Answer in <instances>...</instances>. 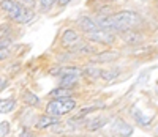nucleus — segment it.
<instances>
[{
  "label": "nucleus",
  "mask_w": 158,
  "mask_h": 137,
  "mask_svg": "<svg viewBox=\"0 0 158 137\" xmlns=\"http://www.w3.org/2000/svg\"><path fill=\"white\" fill-rule=\"evenodd\" d=\"M117 74H118L117 70H111V71H104V70H101V77H103V79H106V80H111V79L117 77Z\"/></svg>",
  "instance_id": "17"
},
{
  "label": "nucleus",
  "mask_w": 158,
  "mask_h": 137,
  "mask_svg": "<svg viewBox=\"0 0 158 137\" xmlns=\"http://www.w3.org/2000/svg\"><path fill=\"white\" fill-rule=\"evenodd\" d=\"M16 103L13 99H0V114H6V112H11L15 109Z\"/></svg>",
  "instance_id": "15"
},
{
  "label": "nucleus",
  "mask_w": 158,
  "mask_h": 137,
  "mask_svg": "<svg viewBox=\"0 0 158 137\" xmlns=\"http://www.w3.org/2000/svg\"><path fill=\"white\" fill-rule=\"evenodd\" d=\"M19 2H22L24 5H33V0H19Z\"/></svg>",
  "instance_id": "23"
},
{
  "label": "nucleus",
  "mask_w": 158,
  "mask_h": 137,
  "mask_svg": "<svg viewBox=\"0 0 158 137\" xmlns=\"http://www.w3.org/2000/svg\"><path fill=\"white\" fill-rule=\"evenodd\" d=\"M24 99H25V103H27L29 106H36V104L40 103V99H38V96H36V95H33V93H30V91H27V93H25Z\"/></svg>",
  "instance_id": "16"
},
{
  "label": "nucleus",
  "mask_w": 158,
  "mask_h": 137,
  "mask_svg": "<svg viewBox=\"0 0 158 137\" xmlns=\"http://www.w3.org/2000/svg\"><path fill=\"white\" fill-rule=\"evenodd\" d=\"M57 2H59V5H62V6H65V5H67V3H70V2H71V0H57Z\"/></svg>",
  "instance_id": "22"
},
{
  "label": "nucleus",
  "mask_w": 158,
  "mask_h": 137,
  "mask_svg": "<svg viewBox=\"0 0 158 137\" xmlns=\"http://www.w3.org/2000/svg\"><path fill=\"white\" fill-rule=\"evenodd\" d=\"M51 96L52 98H70L71 96V90L67 87H59L57 90L51 91Z\"/></svg>",
  "instance_id": "14"
},
{
  "label": "nucleus",
  "mask_w": 158,
  "mask_h": 137,
  "mask_svg": "<svg viewBox=\"0 0 158 137\" xmlns=\"http://www.w3.org/2000/svg\"><path fill=\"white\" fill-rule=\"evenodd\" d=\"M139 16L136 13L131 11H120L115 13L112 16H108L101 21H98V25L101 29L108 30V32H128L130 29H133L139 24Z\"/></svg>",
  "instance_id": "1"
},
{
  "label": "nucleus",
  "mask_w": 158,
  "mask_h": 137,
  "mask_svg": "<svg viewBox=\"0 0 158 137\" xmlns=\"http://www.w3.org/2000/svg\"><path fill=\"white\" fill-rule=\"evenodd\" d=\"M74 107H76V103L71 98H54L52 101L48 103L46 111H48L49 115L60 117V115H65V114L71 112Z\"/></svg>",
  "instance_id": "4"
},
{
  "label": "nucleus",
  "mask_w": 158,
  "mask_h": 137,
  "mask_svg": "<svg viewBox=\"0 0 158 137\" xmlns=\"http://www.w3.org/2000/svg\"><path fill=\"white\" fill-rule=\"evenodd\" d=\"M104 123H106V118H104V117H95V118H92L90 121H87V129L89 131L100 129Z\"/></svg>",
  "instance_id": "12"
},
{
  "label": "nucleus",
  "mask_w": 158,
  "mask_h": 137,
  "mask_svg": "<svg viewBox=\"0 0 158 137\" xmlns=\"http://www.w3.org/2000/svg\"><path fill=\"white\" fill-rule=\"evenodd\" d=\"M70 50L74 54H90V52H95L94 46H89L85 43H81V41H76L74 44L70 46Z\"/></svg>",
  "instance_id": "7"
},
{
  "label": "nucleus",
  "mask_w": 158,
  "mask_h": 137,
  "mask_svg": "<svg viewBox=\"0 0 158 137\" xmlns=\"http://www.w3.org/2000/svg\"><path fill=\"white\" fill-rule=\"evenodd\" d=\"M56 2H57V0H38V3H40V6H41V10H49Z\"/></svg>",
  "instance_id": "18"
},
{
  "label": "nucleus",
  "mask_w": 158,
  "mask_h": 137,
  "mask_svg": "<svg viewBox=\"0 0 158 137\" xmlns=\"http://www.w3.org/2000/svg\"><path fill=\"white\" fill-rule=\"evenodd\" d=\"M118 57V52H103V54H98L97 57H94L92 60L97 62V63H101V62H112Z\"/></svg>",
  "instance_id": "11"
},
{
  "label": "nucleus",
  "mask_w": 158,
  "mask_h": 137,
  "mask_svg": "<svg viewBox=\"0 0 158 137\" xmlns=\"http://www.w3.org/2000/svg\"><path fill=\"white\" fill-rule=\"evenodd\" d=\"M131 117H133V120L138 121L141 126H149L150 125V118L144 115L138 107H133V111H131Z\"/></svg>",
  "instance_id": "9"
},
{
  "label": "nucleus",
  "mask_w": 158,
  "mask_h": 137,
  "mask_svg": "<svg viewBox=\"0 0 158 137\" xmlns=\"http://www.w3.org/2000/svg\"><path fill=\"white\" fill-rule=\"evenodd\" d=\"M57 123H59V117H56V115H44V117H41L36 121V128L38 129H46L49 126L57 125Z\"/></svg>",
  "instance_id": "6"
},
{
  "label": "nucleus",
  "mask_w": 158,
  "mask_h": 137,
  "mask_svg": "<svg viewBox=\"0 0 158 137\" xmlns=\"http://www.w3.org/2000/svg\"><path fill=\"white\" fill-rule=\"evenodd\" d=\"M79 27L82 29V32L85 33V36L95 43H101V44H112L114 43V35L108 30L101 29L98 25V22H94L89 18H81L79 19Z\"/></svg>",
  "instance_id": "2"
},
{
  "label": "nucleus",
  "mask_w": 158,
  "mask_h": 137,
  "mask_svg": "<svg viewBox=\"0 0 158 137\" xmlns=\"http://www.w3.org/2000/svg\"><path fill=\"white\" fill-rule=\"evenodd\" d=\"M21 137H32V135H30V134H29V132H25V131H24V132H22V134H21Z\"/></svg>",
  "instance_id": "24"
},
{
  "label": "nucleus",
  "mask_w": 158,
  "mask_h": 137,
  "mask_svg": "<svg viewBox=\"0 0 158 137\" xmlns=\"http://www.w3.org/2000/svg\"><path fill=\"white\" fill-rule=\"evenodd\" d=\"M0 6L2 10L10 16V19H13L15 22H19V24H27L33 19V11L25 8L13 0H2L0 2Z\"/></svg>",
  "instance_id": "3"
},
{
  "label": "nucleus",
  "mask_w": 158,
  "mask_h": 137,
  "mask_svg": "<svg viewBox=\"0 0 158 137\" xmlns=\"http://www.w3.org/2000/svg\"><path fill=\"white\" fill-rule=\"evenodd\" d=\"M8 132H10V123L8 121L0 123V137H5Z\"/></svg>",
  "instance_id": "19"
},
{
  "label": "nucleus",
  "mask_w": 158,
  "mask_h": 137,
  "mask_svg": "<svg viewBox=\"0 0 158 137\" xmlns=\"http://www.w3.org/2000/svg\"><path fill=\"white\" fill-rule=\"evenodd\" d=\"M82 74L90 79V80H95L98 77H101V70H98V68H94V66H89L85 68V70H82Z\"/></svg>",
  "instance_id": "13"
},
{
  "label": "nucleus",
  "mask_w": 158,
  "mask_h": 137,
  "mask_svg": "<svg viewBox=\"0 0 158 137\" xmlns=\"http://www.w3.org/2000/svg\"><path fill=\"white\" fill-rule=\"evenodd\" d=\"M77 74H71V73H65V74H62V79H60V87H67V88H70V87H73V85H76L77 84Z\"/></svg>",
  "instance_id": "10"
},
{
  "label": "nucleus",
  "mask_w": 158,
  "mask_h": 137,
  "mask_svg": "<svg viewBox=\"0 0 158 137\" xmlns=\"http://www.w3.org/2000/svg\"><path fill=\"white\" fill-rule=\"evenodd\" d=\"M111 132L118 135V137H130L131 134H133V126H130L127 121L123 120H115L112 123V126H111Z\"/></svg>",
  "instance_id": "5"
},
{
  "label": "nucleus",
  "mask_w": 158,
  "mask_h": 137,
  "mask_svg": "<svg viewBox=\"0 0 158 137\" xmlns=\"http://www.w3.org/2000/svg\"><path fill=\"white\" fill-rule=\"evenodd\" d=\"M8 57V47L6 46H0V60H3Z\"/></svg>",
  "instance_id": "20"
},
{
  "label": "nucleus",
  "mask_w": 158,
  "mask_h": 137,
  "mask_svg": "<svg viewBox=\"0 0 158 137\" xmlns=\"http://www.w3.org/2000/svg\"><path fill=\"white\" fill-rule=\"evenodd\" d=\"M76 41H79V36L74 30H65V33L62 35V44L65 47H70L71 44H74Z\"/></svg>",
  "instance_id": "8"
},
{
  "label": "nucleus",
  "mask_w": 158,
  "mask_h": 137,
  "mask_svg": "<svg viewBox=\"0 0 158 137\" xmlns=\"http://www.w3.org/2000/svg\"><path fill=\"white\" fill-rule=\"evenodd\" d=\"M6 85H8V80L6 79H0V91H2Z\"/></svg>",
  "instance_id": "21"
}]
</instances>
